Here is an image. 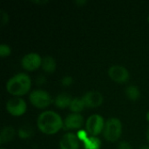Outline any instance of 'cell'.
I'll use <instances>...</instances> for the list:
<instances>
[{"label":"cell","mask_w":149,"mask_h":149,"mask_svg":"<svg viewBox=\"0 0 149 149\" xmlns=\"http://www.w3.org/2000/svg\"><path fill=\"white\" fill-rule=\"evenodd\" d=\"M37 125L38 129L45 134H54L64 126V121L59 114L53 111H45L38 118Z\"/></svg>","instance_id":"obj_1"},{"label":"cell","mask_w":149,"mask_h":149,"mask_svg":"<svg viewBox=\"0 0 149 149\" xmlns=\"http://www.w3.org/2000/svg\"><path fill=\"white\" fill-rule=\"evenodd\" d=\"M31 80L26 73H17L11 77L6 83V90L15 97L26 94L31 89Z\"/></svg>","instance_id":"obj_2"},{"label":"cell","mask_w":149,"mask_h":149,"mask_svg":"<svg viewBox=\"0 0 149 149\" xmlns=\"http://www.w3.org/2000/svg\"><path fill=\"white\" fill-rule=\"evenodd\" d=\"M104 137L107 141L114 142L121 135L122 133V124L120 120L117 118H109L106 123L104 127Z\"/></svg>","instance_id":"obj_3"},{"label":"cell","mask_w":149,"mask_h":149,"mask_svg":"<svg viewBox=\"0 0 149 149\" xmlns=\"http://www.w3.org/2000/svg\"><path fill=\"white\" fill-rule=\"evenodd\" d=\"M31 103L38 108H45L52 102V96L45 90H34L29 95Z\"/></svg>","instance_id":"obj_4"},{"label":"cell","mask_w":149,"mask_h":149,"mask_svg":"<svg viewBox=\"0 0 149 149\" xmlns=\"http://www.w3.org/2000/svg\"><path fill=\"white\" fill-rule=\"evenodd\" d=\"M105 123L106 122L104 121V119L101 115L93 114L87 119L86 122V131L91 136H97L102 131H104Z\"/></svg>","instance_id":"obj_5"},{"label":"cell","mask_w":149,"mask_h":149,"mask_svg":"<svg viewBox=\"0 0 149 149\" xmlns=\"http://www.w3.org/2000/svg\"><path fill=\"white\" fill-rule=\"evenodd\" d=\"M27 109L26 102L19 97H14L10 99L6 102V110L7 112L13 116H21L23 115Z\"/></svg>","instance_id":"obj_6"},{"label":"cell","mask_w":149,"mask_h":149,"mask_svg":"<svg viewBox=\"0 0 149 149\" xmlns=\"http://www.w3.org/2000/svg\"><path fill=\"white\" fill-rule=\"evenodd\" d=\"M43 58L38 53L30 52L25 54L21 59V65L24 69L27 71H34L42 65Z\"/></svg>","instance_id":"obj_7"},{"label":"cell","mask_w":149,"mask_h":149,"mask_svg":"<svg viewBox=\"0 0 149 149\" xmlns=\"http://www.w3.org/2000/svg\"><path fill=\"white\" fill-rule=\"evenodd\" d=\"M109 77L117 83H124L129 79L128 70L121 65H113L108 69Z\"/></svg>","instance_id":"obj_8"},{"label":"cell","mask_w":149,"mask_h":149,"mask_svg":"<svg viewBox=\"0 0 149 149\" xmlns=\"http://www.w3.org/2000/svg\"><path fill=\"white\" fill-rule=\"evenodd\" d=\"M86 107H98L103 103V96L102 94L95 90H92L85 93L82 97Z\"/></svg>","instance_id":"obj_9"},{"label":"cell","mask_w":149,"mask_h":149,"mask_svg":"<svg viewBox=\"0 0 149 149\" xmlns=\"http://www.w3.org/2000/svg\"><path fill=\"white\" fill-rule=\"evenodd\" d=\"M60 149H79V142L77 135L73 133L65 134L60 141H59Z\"/></svg>","instance_id":"obj_10"},{"label":"cell","mask_w":149,"mask_h":149,"mask_svg":"<svg viewBox=\"0 0 149 149\" xmlns=\"http://www.w3.org/2000/svg\"><path fill=\"white\" fill-rule=\"evenodd\" d=\"M84 118L80 113H72L66 116L64 120L63 127L65 129H78L82 127Z\"/></svg>","instance_id":"obj_11"},{"label":"cell","mask_w":149,"mask_h":149,"mask_svg":"<svg viewBox=\"0 0 149 149\" xmlns=\"http://www.w3.org/2000/svg\"><path fill=\"white\" fill-rule=\"evenodd\" d=\"M15 129L11 126H5L2 128L0 134V143L4 144L10 141L15 136Z\"/></svg>","instance_id":"obj_12"},{"label":"cell","mask_w":149,"mask_h":149,"mask_svg":"<svg viewBox=\"0 0 149 149\" xmlns=\"http://www.w3.org/2000/svg\"><path fill=\"white\" fill-rule=\"evenodd\" d=\"M72 100V99L71 95H69L67 93H60L55 98L54 104L58 108H65V107H70Z\"/></svg>","instance_id":"obj_13"},{"label":"cell","mask_w":149,"mask_h":149,"mask_svg":"<svg viewBox=\"0 0 149 149\" xmlns=\"http://www.w3.org/2000/svg\"><path fill=\"white\" fill-rule=\"evenodd\" d=\"M42 69L48 73H52L56 69V61L52 56H45L42 60Z\"/></svg>","instance_id":"obj_14"},{"label":"cell","mask_w":149,"mask_h":149,"mask_svg":"<svg viewBox=\"0 0 149 149\" xmlns=\"http://www.w3.org/2000/svg\"><path fill=\"white\" fill-rule=\"evenodd\" d=\"M85 107H86V104H85L82 97L72 99V100L70 104V107H69L70 110L76 113H79Z\"/></svg>","instance_id":"obj_15"},{"label":"cell","mask_w":149,"mask_h":149,"mask_svg":"<svg viewBox=\"0 0 149 149\" xmlns=\"http://www.w3.org/2000/svg\"><path fill=\"white\" fill-rule=\"evenodd\" d=\"M85 149H100L101 141L96 136H89L88 139L83 142Z\"/></svg>","instance_id":"obj_16"},{"label":"cell","mask_w":149,"mask_h":149,"mask_svg":"<svg viewBox=\"0 0 149 149\" xmlns=\"http://www.w3.org/2000/svg\"><path fill=\"white\" fill-rule=\"evenodd\" d=\"M126 94H127V96L128 97L129 100H137L140 98L141 93H140L139 88L136 86L131 85V86H128L127 87Z\"/></svg>","instance_id":"obj_17"},{"label":"cell","mask_w":149,"mask_h":149,"mask_svg":"<svg viewBox=\"0 0 149 149\" xmlns=\"http://www.w3.org/2000/svg\"><path fill=\"white\" fill-rule=\"evenodd\" d=\"M17 134L21 139H29L33 135V129L29 125H24L18 129Z\"/></svg>","instance_id":"obj_18"},{"label":"cell","mask_w":149,"mask_h":149,"mask_svg":"<svg viewBox=\"0 0 149 149\" xmlns=\"http://www.w3.org/2000/svg\"><path fill=\"white\" fill-rule=\"evenodd\" d=\"M10 52H11V49L8 45H6V44L0 45V56L2 58L8 57L10 54Z\"/></svg>","instance_id":"obj_19"},{"label":"cell","mask_w":149,"mask_h":149,"mask_svg":"<svg viewBox=\"0 0 149 149\" xmlns=\"http://www.w3.org/2000/svg\"><path fill=\"white\" fill-rule=\"evenodd\" d=\"M76 135H77L79 141H82V142L86 141L88 139V137H89L88 133H87L86 130H79V131L77 132V134H76Z\"/></svg>","instance_id":"obj_20"},{"label":"cell","mask_w":149,"mask_h":149,"mask_svg":"<svg viewBox=\"0 0 149 149\" xmlns=\"http://www.w3.org/2000/svg\"><path fill=\"white\" fill-rule=\"evenodd\" d=\"M73 82V79H72V77L71 76H64L62 79H61V84L64 86H70Z\"/></svg>","instance_id":"obj_21"},{"label":"cell","mask_w":149,"mask_h":149,"mask_svg":"<svg viewBox=\"0 0 149 149\" xmlns=\"http://www.w3.org/2000/svg\"><path fill=\"white\" fill-rule=\"evenodd\" d=\"M0 19H1V24H5L8 23L9 21V16L8 13L4 10H0Z\"/></svg>","instance_id":"obj_22"},{"label":"cell","mask_w":149,"mask_h":149,"mask_svg":"<svg viewBox=\"0 0 149 149\" xmlns=\"http://www.w3.org/2000/svg\"><path fill=\"white\" fill-rule=\"evenodd\" d=\"M119 149H131V146L128 142L127 141H122L120 143Z\"/></svg>","instance_id":"obj_23"},{"label":"cell","mask_w":149,"mask_h":149,"mask_svg":"<svg viewBox=\"0 0 149 149\" xmlns=\"http://www.w3.org/2000/svg\"><path fill=\"white\" fill-rule=\"evenodd\" d=\"M37 82L38 85H41V84H44L45 82V78L44 76H39L38 79H37Z\"/></svg>","instance_id":"obj_24"},{"label":"cell","mask_w":149,"mask_h":149,"mask_svg":"<svg viewBox=\"0 0 149 149\" xmlns=\"http://www.w3.org/2000/svg\"><path fill=\"white\" fill-rule=\"evenodd\" d=\"M86 3V0H77L76 1V3H78V4H82V3Z\"/></svg>","instance_id":"obj_25"},{"label":"cell","mask_w":149,"mask_h":149,"mask_svg":"<svg viewBox=\"0 0 149 149\" xmlns=\"http://www.w3.org/2000/svg\"><path fill=\"white\" fill-rule=\"evenodd\" d=\"M146 135H147V139H148V141L149 142V126L148 127V129H147V134H146Z\"/></svg>","instance_id":"obj_26"},{"label":"cell","mask_w":149,"mask_h":149,"mask_svg":"<svg viewBox=\"0 0 149 149\" xmlns=\"http://www.w3.org/2000/svg\"><path fill=\"white\" fill-rule=\"evenodd\" d=\"M146 118H147V120L149 122V111L147 113V115H146Z\"/></svg>","instance_id":"obj_27"},{"label":"cell","mask_w":149,"mask_h":149,"mask_svg":"<svg viewBox=\"0 0 149 149\" xmlns=\"http://www.w3.org/2000/svg\"><path fill=\"white\" fill-rule=\"evenodd\" d=\"M141 149H149V147L148 146H143Z\"/></svg>","instance_id":"obj_28"},{"label":"cell","mask_w":149,"mask_h":149,"mask_svg":"<svg viewBox=\"0 0 149 149\" xmlns=\"http://www.w3.org/2000/svg\"><path fill=\"white\" fill-rule=\"evenodd\" d=\"M1 149H7V148H2Z\"/></svg>","instance_id":"obj_29"},{"label":"cell","mask_w":149,"mask_h":149,"mask_svg":"<svg viewBox=\"0 0 149 149\" xmlns=\"http://www.w3.org/2000/svg\"><path fill=\"white\" fill-rule=\"evenodd\" d=\"M148 22H149V15H148Z\"/></svg>","instance_id":"obj_30"}]
</instances>
